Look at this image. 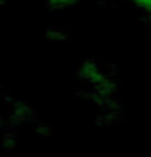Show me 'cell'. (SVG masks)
<instances>
[{
  "mask_svg": "<svg viewBox=\"0 0 151 157\" xmlns=\"http://www.w3.org/2000/svg\"><path fill=\"white\" fill-rule=\"evenodd\" d=\"M46 39L50 43H65L67 41V30L65 28H58V26H52V28H48Z\"/></svg>",
  "mask_w": 151,
  "mask_h": 157,
  "instance_id": "1",
  "label": "cell"
}]
</instances>
